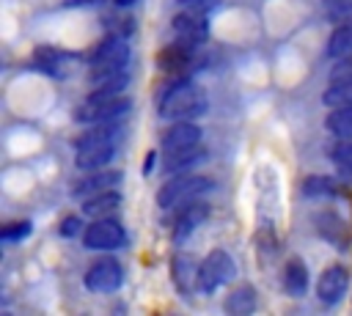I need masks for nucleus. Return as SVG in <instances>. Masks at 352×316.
<instances>
[{
	"label": "nucleus",
	"instance_id": "obj_24",
	"mask_svg": "<svg viewBox=\"0 0 352 316\" xmlns=\"http://www.w3.org/2000/svg\"><path fill=\"white\" fill-rule=\"evenodd\" d=\"M336 192H338V184L330 176H308L302 181V195L308 198H330Z\"/></svg>",
	"mask_w": 352,
	"mask_h": 316
},
{
	"label": "nucleus",
	"instance_id": "obj_6",
	"mask_svg": "<svg viewBox=\"0 0 352 316\" xmlns=\"http://www.w3.org/2000/svg\"><path fill=\"white\" fill-rule=\"evenodd\" d=\"M236 275V264L226 250H212L206 253V258L198 264V291L212 294L220 286H226L231 278Z\"/></svg>",
	"mask_w": 352,
	"mask_h": 316
},
{
	"label": "nucleus",
	"instance_id": "obj_16",
	"mask_svg": "<svg viewBox=\"0 0 352 316\" xmlns=\"http://www.w3.org/2000/svg\"><path fill=\"white\" fill-rule=\"evenodd\" d=\"M36 66L44 69L50 77H69V63H72V52L55 49V47H38L36 49Z\"/></svg>",
	"mask_w": 352,
	"mask_h": 316
},
{
	"label": "nucleus",
	"instance_id": "obj_32",
	"mask_svg": "<svg viewBox=\"0 0 352 316\" xmlns=\"http://www.w3.org/2000/svg\"><path fill=\"white\" fill-rule=\"evenodd\" d=\"M132 3H138V0H113V5H118V8H129Z\"/></svg>",
	"mask_w": 352,
	"mask_h": 316
},
{
	"label": "nucleus",
	"instance_id": "obj_5",
	"mask_svg": "<svg viewBox=\"0 0 352 316\" xmlns=\"http://www.w3.org/2000/svg\"><path fill=\"white\" fill-rule=\"evenodd\" d=\"M129 63V44L124 36L110 33L102 44H96L88 55V66H91V77L96 74H107V71H118L126 69Z\"/></svg>",
	"mask_w": 352,
	"mask_h": 316
},
{
	"label": "nucleus",
	"instance_id": "obj_21",
	"mask_svg": "<svg viewBox=\"0 0 352 316\" xmlns=\"http://www.w3.org/2000/svg\"><path fill=\"white\" fill-rule=\"evenodd\" d=\"M324 49H327V58H341V55L352 52V16L336 25V30L330 33Z\"/></svg>",
	"mask_w": 352,
	"mask_h": 316
},
{
	"label": "nucleus",
	"instance_id": "obj_29",
	"mask_svg": "<svg viewBox=\"0 0 352 316\" xmlns=\"http://www.w3.org/2000/svg\"><path fill=\"white\" fill-rule=\"evenodd\" d=\"M80 228H82V220L72 214V217H66V220L60 223V236H74Z\"/></svg>",
	"mask_w": 352,
	"mask_h": 316
},
{
	"label": "nucleus",
	"instance_id": "obj_3",
	"mask_svg": "<svg viewBox=\"0 0 352 316\" xmlns=\"http://www.w3.org/2000/svg\"><path fill=\"white\" fill-rule=\"evenodd\" d=\"M129 110H132V102L129 96H124V91L118 93L91 91L85 102L74 110V118L80 124H104V121H121Z\"/></svg>",
	"mask_w": 352,
	"mask_h": 316
},
{
	"label": "nucleus",
	"instance_id": "obj_12",
	"mask_svg": "<svg viewBox=\"0 0 352 316\" xmlns=\"http://www.w3.org/2000/svg\"><path fill=\"white\" fill-rule=\"evenodd\" d=\"M346 286H349V272L346 267L341 264H333L327 267L322 275H319V283H316V294L324 305H336L344 294H346Z\"/></svg>",
	"mask_w": 352,
	"mask_h": 316
},
{
	"label": "nucleus",
	"instance_id": "obj_31",
	"mask_svg": "<svg viewBox=\"0 0 352 316\" xmlns=\"http://www.w3.org/2000/svg\"><path fill=\"white\" fill-rule=\"evenodd\" d=\"M80 3H102V0H63V5H80Z\"/></svg>",
	"mask_w": 352,
	"mask_h": 316
},
{
	"label": "nucleus",
	"instance_id": "obj_30",
	"mask_svg": "<svg viewBox=\"0 0 352 316\" xmlns=\"http://www.w3.org/2000/svg\"><path fill=\"white\" fill-rule=\"evenodd\" d=\"M217 0H179L182 8H195V11H209Z\"/></svg>",
	"mask_w": 352,
	"mask_h": 316
},
{
	"label": "nucleus",
	"instance_id": "obj_10",
	"mask_svg": "<svg viewBox=\"0 0 352 316\" xmlns=\"http://www.w3.org/2000/svg\"><path fill=\"white\" fill-rule=\"evenodd\" d=\"M195 49H198V47H190V44H184V41L168 44V47L160 52V69H162L168 77H190V71H192L195 63H198Z\"/></svg>",
	"mask_w": 352,
	"mask_h": 316
},
{
	"label": "nucleus",
	"instance_id": "obj_4",
	"mask_svg": "<svg viewBox=\"0 0 352 316\" xmlns=\"http://www.w3.org/2000/svg\"><path fill=\"white\" fill-rule=\"evenodd\" d=\"M212 187V181L206 176H195V173H176L173 179H168L160 192H157V203L165 212H173L195 198H204V192Z\"/></svg>",
	"mask_w": 352,
	"mask_h": 316
},
{
	"label": "nucleus",
	"instance_id": "obj_2",
	"mask_svg": "<svg viewBox=\"0 0 352 316\" xmlns=\"http://www.w3.org/2000/svg\"><path fill=\"white\" fill-rule=\"evenodd\" d=\"M118 137H121V121H104V124H91L88 132H82L74 143L77 154L74 162L80 170H99L107 168L118 151Z\"/></svg>",
	"mask_w": 352,
	"mask_h": 316
},
{
	"label": "nucleus",
	"instance_id": "obj_22",
	"mask_svg": "<svg viewBox=\"0 0 352 316\" xmlns=\"http://www.w3.org/2000/svg\"><path fill=\"white\" fill-rule=\"evenodd\" d=\"M322 102L327 107H349L352 104V77L330 80L324 93H322Z\"/></svg>",
	"mask_w": 352,
	"mask_h": 316
},
{
	"label": "nucleus",
	"instance_id": "obj_15",
	"mask_svg": "<svg viewBox=\"0 0 352 316\" xmlns=\"http://www.w3.org/2000/svg\"><path fill=\"white\" fill-rule=\"evenodd\" d=\"M204 159H206L204 143H198V146H184V148H173V151H165V157H162V170H165L168 176H173V173H187L190 168L201 165Z\"/></svg>",
	"mask_w": 352,
	"mask_h": 316
},
{
	"label": "nucleus",
	"instance_id": "obj_14",
	"mask_svg": "<svg viewBox=\"0 0 352 316\" xmlns=\"http://www.w3.org/2000/svg\"><path fill=\"white\" fill-rule=\"evenodd\" d=\"M204 140V129L192 121H170L168 129L162 132V151L184 148V146H198Z\"/></svg>",
	"mask_w": 352,
	"mask_h": 316
},
{
	"label": "nucleus",
	"instance_id": "obj_1",
	"mask_svg": "<svg viewBox=\"0 0 352 316\" xmlns=\"http://www.w3.org/2000/svg\"><path fill=\"white\" fill-rule=\"evenodd\" d=\"M157 113L165 121H190L206 113V91L190 77H168L157 96Z\"/></svg>",
	"mask_w": 352,
	"mask_h": 316
},
{
	"label": "nucleus",
	"instance_id": "obj_8",
	"mask_svg": "<svg viewBox=\"0 0 352 316\" xmlns=\"http://www.w3.org/2000/svg\"><path fill=\"white\" fill-rule=\"evenodd\" d=\"M173 33L176 41H184L190 47H201L209 36V22H206V11H195V8H182L173 14Z\"/></svg>",
	"mask_w": 352,
	"mask_h": 316
},
{
	"label": "nucleus",
	"instance_id": "obj_7",
	"mask_svg": "<svg viewBox=\"0 0 352 316\" xmlns=\"http://www.w3.org/2000/svg\"><path fill=\"white\" fill-rule=\"evenodd\" d=\"M82 242L88 250H116L126 242V236H124L121 223L110 217H94L82 231Z\"/></svg>",
	"mask_w": 352,
	"mask_h": 316
},
{
	"label": "nucleus",
	"instance_id": "obj_26",
	"mask_svg": "<svg viewBox=\"0 0 352 316\" xmlns=\"http://www.w3.org/2000/svg\"><path fill=\"white\" fill-rule=\"evenodd\" d=\"M324 11L330 19L344 22L352 16V0H324Z\"/></svg>",
	"mask_w": 352,
	"mask_h": 316
},
{
	"label": "nucleus",
	"instance_id": "obj_19",
	"mask_svg": "<svg viewBox=\"0 0 352 316\" xmlns=\"http://www.w3.org/2000/svg\"><path fill=\"white\" fill-rule=\"evenodd\" d=\"M253 308H256V291H253V286H248V283L231 289V294H228L226 302H223V311H226L228 316H248Z\"/></svg>",
	"mask_w": 352,
	"mask_h": 316
},
{
	"label": "nucleus",
	"instance_id": "obj_23",
	"mask_svg": "<svg viewBox=\"0 0 352 316\" xmlns=\"http://www.w3.org/2000/svg\"><path fill=\"white\" fill-rule=\"evenodd\" d=\"M324 129L336 137H352V104L349 107H330L324 118Z\"/></svg>",
	"mask_w": 352,
	"mask_h": 316
},
{
	"label": "nucleus",
	"instance_id": "obj_28",
	"mask_svg": "<svg viewBox=\"0 0 352 316\" xmlns=\"http://www.w3.org/2000/svg\"><path fill=\"white\" fill-rule=\"evenodd\" d=\"M30 234V223L28 220H16V223H8L3 228V239L11 242V239H25Z\"/></svg>",
	"mask_w": 352,
	"mask_h": 316
},
{
	"label": "nucleus",
	"instance_id": "obj_20",
	"mask_svg": "<svg viewBox=\"0 0 352 316\" xmlns=\"http://www.w3.org/2000/svg\"><path fill=\"white\" fill-rule=\"evenodd\" d=\"M173 283L179 286L182 294H190L192 289H198V264L187 256H176L173 258Z\"/></svg>",
	"mask_w": 352,
	"mask_h": 316
},
{
	"label": "nucleus",
	"instance_id": "obj_27",
	"mask_svg": "<svg viewBox=\"0 0 352 316\" xmlns=\"http://www.w3.org/2000/svg\"><path fill=\"white\" fill-rule=\"evenodd\" d=\"M344 77H352V52L336 58V63L330 69V80H344Z\"/></svg>",
	"mask_w": 352,
	"mask_h": 316
},
{
	"label": "nucleus",
	"instance_id": "obj_13",
	"mask_svg": "<svg viewBox=\"0 0 352 316\" xmlns=\"http://www.w3.org/2000/svg\"><path fill=\"white\" fill-rule=\"evenodd\" d=\"M121 179H124V173H121V170H113V168L85 170V176L72 187V195H74V198H88V195H94V192H102V190L116 187Z\"/></svg>",
	"mask_w": 352,
	"mask_h": 316
},
{
	"label": "nucleus",
	"instance_id": "obj_25",
	"mask_svg": "<svg viewBox=\"0 0 352 316\" xmlns=\"http://www.w3.org/2000/svg\"><path fill=\"white\" fill-rule=\"evenodd\" d=\"M327 157L344 168V165H352V137H336L333 143H327Z\"/></svg>",
	"mask_w": 352,
	"mask_h": 316
},
{
	"label": "nucleus",
	"instance_id": "obj_9",
	"mask_svg": "<svg viewBox=\"0 0 352 316\" xmlns=\"http://www.w3.org/2000/svg\"><path fill=\"white\" fill-rule=\"evenodd\" d=\"M121 280H124V269H121V264H118L113 256L96 258V261L88 267V272H85V286H88L91 291H96V294H110V291H116V289L121 286Z\"/></svg>",
	"mask_w": 352,
	"mask_h": 316
},
{
	"label": "nucleus",
	"instance_id": "obj_18",
	"mask_svg": "<svg viewBox=\"0 0 352 316\" xmlns=\"http://www.w3.org/2000/svg\"><path fill=\"white\" fill-rule=\"evenodd\" d=\"M283 289L292 297H302L308 291V267L302 258H289L283 267Z\"/></svg>",
	"mask_w": 352,
	"mask_h": 316
},
{
	"label": "nucleus",
	"instance_id": "obj_11",
	"mask_svg": "<svg viewBox=\"0 0 352 316\" xmlns=\"http://www.w3.org/2000/svg\"><path fill=\"white\" fill-rule=\"evenodd\" d=\"M173 212H176L173 214V236L184 239L209 217V203L204 198H195V201H190V203H184V206H179Z\"/></svg>",
	"mask_w": 352,
	"mask_h": 316
},
{
	"label": "nucleus",
	"instance_id": "obj_17",
	"mask_svg": "<svg viewBox=\"0 0 352 316\" xmlns=\"http://www.w3.org/2000/svg\"><path fill=\"white\" fill-rule=\"evenodd\" d=\"M118 206H121V192H118L116 187L82 198V212H85L88 217H110Z\"/></svg>",
	"mask_w": 352,
	"mask_h": 316
}]
</instances>
